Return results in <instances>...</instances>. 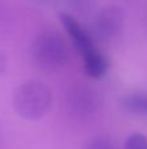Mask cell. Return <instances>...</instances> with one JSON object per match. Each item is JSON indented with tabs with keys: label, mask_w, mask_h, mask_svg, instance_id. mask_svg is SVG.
<instances>
[{
	"label": "cell",
	"mask_w": 147,
	"mask_h": 149,
	"mask_svg": "<svg viewBox=\"0 0 147 149\" xmlns=\"http://www.w3.org/2000/svg\"><path fill=\"white\" fill-rule=\"evenodd\" d=\"M60 18H61V22L64 25L65 30L68 31V34L70 36V38L73 39L77 50L81 52L82 55H85L86 52L91 51L94 47L93 39L89 36V33L68 13H61L60 15Z\"/></svg>",
	"instance_id": "5b68a950"
},
{
	"label": "cell",
	"mask_w": 147,
	"mask_h": 149,
	"mask_svg": "<svg viewBox=\"0 0 147 149\" xmlns=\"http://www.w3.org/2000/svg\"><path fill=\"white\" fill-rule=\"evenodd\" d=\"M85 149H117V148L107 137H95L86 145Z\"/></svg>",
	"instance_id": "9c48e42d"
},
{
	"label": "cell",
	"mask_w": 147,
	"mask_h": 149,
	"mask_svg": "<svg viewBox=\"0 0 147 149\" xmlns=\"http://www.w3.org/2000/svg\"><path fill=\"white\" fill-rule=\"evenodd\" d=\"M5 70H7V56L4 52L0 51V77L4 74Z\"/></svg>",
	"instance_id": "8fae6325"
},
{
	"label": "cell",
	"mask_w": 147,
	"mask_h": 149,
	"mask_svg": "<svg viewBox=\"0 0 147 149\" xmlns=\"http://www.w3.org/2000/svg\"><path fill=\"white\" fill-rule=\"evenodd\" d=\"M124 149H147V137L142 134H132L125 141Z\"/></svg>",
	"instance_id": "ba28073f"
},
{
	"label": "cell",
	"mask_w": 147,
	"mask_h": 149,
	"mask_svg": "<svg viewBox=\"0 0 147 149\" xmlns=\"http://www.w3.org/2000/svg\"><path fill=\"white\" fill-rule=\"evenodd\" d=\"M124 12L117 5H108L103 8L96 16L95 30L100 38H113L121 31L124 26Z\"/></svg>",
	"instance_id": "277c9868"
},
{
	"label": "cell",
	"mask_w": 147,
	"mask_h": 149,
	"mask_svg": "<svg viewBox=\"0 0 147 149\" xmlns=\"http://www.w3.org/2000/svg\"><path fill=\"white\" fill-rule=\"evenodd\" d=\"M52 102L49 88L38 80L21 84L13 94V107L16 113L27 120H38L46 115Z\"/></svg>",
	"instance_id": "6da1fadb"
},
{
	"label": "cell",
	"mask_w": 147,
	"mask_h": 149,
	"mask_svg": "<svg viewBox=\"0 0 147 149\" xmlns=\"http://www.w3.org/2000/svg\"><path fill=\"white\" fill-rule=\"evenodd\" d=\"M122 106L133 113H147V97L145 95H129L122 98Z\"/></svg>",
	"instance_id": "52a82bcc"
},
{
	"label": "cell",
	"mask_w": 147,
	"mask_h": 149,
	"mask_svg": "<svg viewBox=\"0 0 147 149\" xmlns=\"http://www.w3.org/2000/svg\"><path fill=\"white\" fill-rule=\"evenodd\" d=\"M82 56L83 63H85V71L90 77L100 79L106 74L107 70H108V60L100 51L93 49Z\"/></svg>",
	"instance_id": "8992f818"
},
{
	"label": "cell",
	"mask_w": 147,
	"mask_h": 149,
	"mask_svg": "<svg viewBox=\"0 0 147 149\" xmlns=\"http://www.w3.org/2000/svg\"><path fill=\"white\" fill-rule=\"evenodd\" d=\"M69 109L80 118L91 116L100 107V95L90 86H78L72 89L69 97Z\"/></svg>",
	"instance_id": "3957f363"
},
{
	"label": "cell",
	"mask_w": 147,
	"mask_h": 149,
	"mask_svg": "<svg viewBox=\"0 0 147 149\" xmlns=\"http://www.w3.org/2000/svg\"><path fill=\"white\" fill-rule=\"evenodd\" d=\"M33 56L39 68L47 72H55L67 65L69 49L57 30L44 29L34 39Z\"/></svg>",
	"instance_id": "7a4b0ae2"
},
{
	"label": "cell",
	"mask_w": 147,
	"mask_h": 149,
	"mask_svg": "<svg viewBox=\"0 0 147 149\" xmlns=\"http://www.w3.org/2000/svg\"><path fill=\"white\" fill-rule=\"evenodd\" d=\"M68 1L73 8H76V10L85 12V10H89L93 7L95 0H68Z\"/></svg>",
	"instance_id": "30bf717a"
}]
</instances>
